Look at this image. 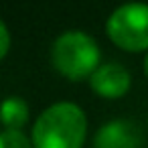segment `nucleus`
I'll return each mask as SVG.
<instances>
[{"label":"nucleus","instance_id":"nucleus-1","mask_svg":"<svg viewBox=\"0 0 148 148\" xmlns=\"http://www.w3.org/2000/svg\"><path fill=\"white\" fill-rule=\"evenodd\" d=\"M87 120L83 110L71 101L49 106L33 126V146L37 148H81Z\"/></svg>","mask_w":148,"mask_h":148},{"label":"nucleus","instance_id":"nucleus-2","mask_svg":"<svg viewBox=\"0 0 148 148\" xmlns=\"http://www.w3.org/2000/svg\"><path fill=\"white\" fill-rule=\"evenodd\" d=\"M51 61L55 69L69 79L91 77L99 67V47L87 33L67 31L55 39L51 47Z\"/></svg>","mask_w":148,"mask_h":148},{"label":"nucleus","instance_id":"nucleus-3","mask_svg":"<svg viewBox=\"0 0 148 148\" xmlns=\"http://www.w3.org/2000/svg\"><path fill=\"white\" fill-rule=\"evenodd\" d=\"M106 31L110 39L122 49H148V4L128 2L118 6L108 18Z\"/></svg>","mask_w":148,"mask_h":148},{"label":"nucleus","instance_id":"nucleus-4","mask_svg":"<svg viewBox=\"0 0 148 148\" xmlns=\"http://www.w3.org/2000/svg\"><path fill=\"white\" fill-rule=\"evenodd\" d=\"M140 144L142 130L132 120H112L103 124L93 138V148H138Z\"/></svg>","mask_w":148,"mask_h":148},{"label":"nucleus","instance_id":"nucleus-5","mask_svg":"<svg viewBox=\"0 0 148 148\" xmlns=\"http://www.w3.org/2000/svg\"><path fill=\"white\" fill-rule=\"evenodd\" d=\"M89 85L95 93L103 97H120L130 87V73L118 61H110L95 69L89 79Z\"/></svg>","mask_w":148,"mask_h":148},{"label":"nucleus","instance_id":"nucleus-6","mask_svg":"<svg viewBox=\"0 0 148 148\" xmlns=\"http://www.w3.org/2000/svg\"><path fill=\"white\" fill-rule=\"evenodd\" d=\"M29 120V106L18 95H8L0 101V122L6 130H21Z\"/></svg>","mask_w":148,"mask_h":148},{"label":"nucleus","instance_id":"nucleus-7","mask_svg":"<svg viewBox=\"0 0 148 148\" xmlns=\"http://www.w3.org/2000/svg\"><path fill=\"white\" fill-rule=\"evenodd\" d=\"M0 148H33V144L21 130H4L0 132Z\"/></svg>","mask_w":148,"mask_h":148},{"label":"nucleus","instance_id":"nucleus-8","mask_svg":"<svg viewBox=\"0 0 148 148\" xmlns=\"http://www.w3.org/2000/svg\"><path fill=\"white\" fill-rule=\"evenodd\" d=\"M8 47H10V33H8L6 25L2 23V18H0V57L6 55Z\"/></svg>","mask_w":148,"mask_h":148},{"label":"nucleus","instance_id":"nucleus-9","mask_svg":"<svg viewBox=\"0 0 148 148\" xmlns=\"http://www.w3.org/2000/svg\"><path fill=\"white\" fill-rule=\"evenodd\" d=\"M144 67H146V75H148V55H146V61H144Z\"/></svg>","mask_w":148,"mask_h":148}]
</instances>
